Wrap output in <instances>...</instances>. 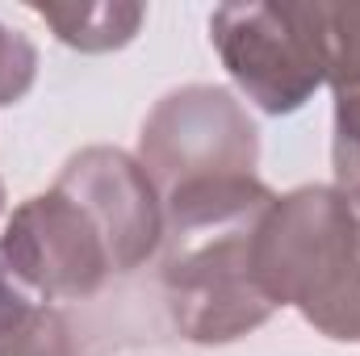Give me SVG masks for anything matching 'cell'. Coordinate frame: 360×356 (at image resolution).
<instances>
[{
  "instance_id": "3957f363",
  "label": "cell",
  "mask_w": 360,
  "mask_h": 356,
  "mask_svg": "<svg viewBox=\"0 0 360 356\" xmlns=\"http://www.w3.org/2000/svg\"><path fill=\"white\" fill-rule=\"evenodd\" d=\"M210 38L264 113H293L327 84L323 4H226L210 17Z\"/></svg>"
},
{
  "instance_id": "52a82bcc",
  "label": "cell",
  "mask_w": 360,
  "mask_h": 356,
  "mask_svg": "<svg viewBox=\"0 0 360 356\" xmlns=\"http://www.w3.org/2000/svg\"><path fill=\"white\" fill-rule=\"evenodd\" d=\"M30 8L55 30L59 42L89 55L126 46L147 17L143 4H30Z\"/></svg>"
},
{
  "instance_id": "7a4b0ae2",
  "label": "cell",
  "mask_w": 360,
  "mask_h": 356,
  "mask_svg": "<svg viewBox=\"0 0 360 356\" xmlns=\"http://www.w3.org/2000/svg\"><path fill=\"white\" fill-rule=\"evenodd\" d=\"M252 281L269 306H293L314 331L360 344V214L327 184L276 197L252 235Z\"/></svg>"
},
{
  "instance_id": "ba28073f",
  "label": "cell",
  "mask_w": 360,
  "mask_h": 356,
  "mask_svg": "<svg viewBox=\"0 0 360 356\" xmlns=\"http://www.w3.org/2000/svg\"><path fill=\"white\" fill-rule=\"evenodd\" d=\"M327 84L335 92L360 89V4H323Z\"/></svg>"
},
{
  "instance_id": "277c9868",
  "label": "cell",
  "mask_w": 360,
  "mask_h": 356,
  "mask_svg": "<svg viewBox=\"0 0 360 356\" xmlns=\"http://www.w3.org/2000/svg\"><path fill=\"white\" fill-rule=\"evenodd\" d=\"M260 130L226 89L188 84L155 101L139 134V164L160 197L184 184L256 177Z\"/></svg>"
},
{
  "instance_id": "8fae6325",
  "label": "cell",
  "mask_w": 360,
  "mask_h": 356,
  "mask_svg": "<svg viewBox=\"0 0 360 356\" xmlns=\"http://www.w3.org/2000/svg\"><path fill=\"white\" fill-rule=\"evenodd\" d=\"M38 76V51L25 34L0 25V105H17L34 89Z\"/></svg>"
},
{
  "instance_id": "7c38bea8",
  "label": "cell",
  "mask_w": 360,
  "mask_h": 356,
  "mask_svg": "<svg viewBox=\"0 0 360 356\" xmlns=\"http://www.w3.org/2000/svg\"><path fill=\"white\" fill-rule=\"evenodd\" d=\"M38 306H42V302L13 276V268L4 265V256H0V340L13 336Z\"/></svg>"
},
{
  "instance_id": "30bf717a",
  "label": "cell",
  "mask_w": 360,
  "mask_h": 356,
  "mask_svg": "<svg viewBox=\"0 0 360 356\" xmlns=\"http://www.w3.org/2000/svg\"><path fill=\"white\" fill-rule=\"evenodd\" d=\"M331 164H335V189L356 205V214H360V89L335 92Z\"/></svg>"
},
{
  "instance_id": "5b68a950",
  "label": "cell",
  "mask_w": 360,
  "mask_h": 356,
  "mask_svg": "<svg viewBox=\"0 0 360 356\" xmlns=\"http://www.w3.org/2000/svg\"><path fill=\"white\" fill-rule=\"evenodd\" d=\"M0 256L38 302H80L117 276L92 214L59 184L25 197L0 239Z\"/></svg>"
},
{
  "instance_id": "4fadbf2b",
  "label": "cell",
  "mask_w": 360,
  "mask_h": 356,
  "mask_svg": "<svg viewBox=\"0 0 360 356\" xmlns=\"http://www.w3.org/2000/svg\"><path fill=\"white\" fill-rule=\"evenodd\" d=\"M0 214H4V184H0Z\"/></svg>"
},
{
  "instance_id": "9c48e42d",
  "label": "cell",
  "mask_w": 360,
  "mask_h": 356,
  "mask_svg": "<svg viewBox=\"0 0 360 356\" xmlns=\"http://www.w3.org/2000/svg\"><path fill=\"white\" fill-rule=\"evenodd\" d=\"M0 356H80V340L68 310L38 306L13 336L0 340Z\"/></svg>"
},
{
  "instance_id": "8992f818",
  "label": "cell",
  "mask_w": 360,
  "mask_h": 356,
  "mask_svg": "<svg viewBox=\"0 0 360 356\" xmlns=\"http://www.w3.org/2000/svg\"><path fill=\"white\" fill-rule=\"evenodd\" d=\"M55 184L63 193H72L92 214V222L101 227V235L113 252L117 276L134 272L160 252L164 197L134 155H126L117 147H84L63 164Z\"/></svg>"
},
{
  "instance_id": "6da1fadb",
  "label": "cell",
  "mask_w": 360,
  "mask_h": 356,
  "mask_svg": "<svg viewBox=\"0 0 360 356\" xmlns=\"http://www.w3.org/2000/svg\"><path fill=\"white\" fill-rule=\"evenodd\" d=\"M272 201L256 177L201 180L164 197L160 293L184 340L231 344L272 319L252 281V235Z\"/></svg>"
}]
</instances>
